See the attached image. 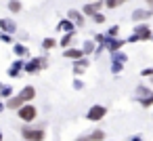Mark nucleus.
<instances>
[{"label":"nucleus","mask_w":153,"mask_h":141,"mask_svg":"<svg viewBox=\"0 0 153 141\" xmlns=\"http://www.w3.org/2000/svg\"><path fill=\"white\" fill-rule=\"evenodd\" d=\"M23 141H44L46 139V130L44 128H34L32 124H23L19 130Z\"/></svg>","instance_id":"nucleus-1"},{"label":"nucleus","mask_w":153,"mask_h":141,"mask_svg":"<svg viewBox=\"0 0 153 141\" xmlns=\"http://www.w3.org/2000/svg\"><path fill=\"white\" fill-rule=\"evenodd\" d=\"M17 118L23 122V124H34V120L38 118V110L34 103H25L17 110Z\"/></svg>","instance_id":"nucleus-2"},{"label":"nucleus","mask_w":153,"mask_h":141,"mask_svg":"<svg viewBox=\"0 0 153 141\" xmlns=\"http://www.w3.org/2000/svg\"><path fill=\"white\" fill-rule=\"evenodd\" d=\"M46 68H48V59L46 57H32L30 61H25L23 72L25 74H38V72H42Z\"/></svg>","instance_id":"nucleus-3"},{"label":"nucleus","mask_w":153,"mask_h":141,"mask_svg":"<svg viewBox=\"0 0 153 141\" xmlns=\"http://www.w3.org/2000/svg\"><path fill=\"white\" fill-rule=\"evenodd\" d=\"M140 40H153V32H151V28L145 26V23H138V26L134 28L132 36L128 38V42H140Z\"/></svg>","instance_id":"nucleus-4"},{"label":"nucleus","mask_w":153,"mask_h":141,"mask_svg":"<svg viewBox=\"0 0 153 141\" xmlns=\"http://www.w3.org/2000/svg\"><path fill=\"white\" fill-rule=\"evenodd\" d=\"M105 116H107V107H105V105H101V103L90 105V107H88V112H86V120H90V122H101Z\"/></svg>","instance_id":"nucleus-5"},{"label":"nucleus","mask_w":153,"mask_h":141,"mask_svg":"<svg viewBox=\"0 0 153 141\" xmlns=\"http://www.w3.org/2000/svg\"><path fill=\"white\" fill-rule=\"evenodd\" d=\"M17 97H19L23 103H32V101L36 99V88H34L32 84H25V86L17 93Z\"/></svg>","instance_id":"nucleus-6"},{"label":"nucleus","mask_w":153,"mask_h":141,"mask_svg":"<svg viewBox=\"0 0 153 141\" xmlns=\"http://www.w3.org/2000/svg\"><path fill=\"white\" fill-rule=\"evenodd\" d=\"M151 17H153V11L151 9H134L132 11V21L134 23H143V21L151 19Z\"/></svg>","instance_id":"nucleus-7"},{"label":"nucleus","mask_w":153,"mask_h":141,"mask_svg":"<svg viewBox=\"0 0 153 141\" xmlns=\"http://www.w3.org/2000/svg\"><path fill=\"white\" fill-rule=\"evenodd\" d=\"M76 141H105V130L94 128V130H90V133H86V135H80Z\"/></svg>","instance_id":"nucleus-8"},{"label":"nucleus","mask_w":153,"mask_h":141,"mask_svg":"<svg viewBox=\"0 0 153 141\" xmlns=\"http://www.w3.org/2000/svg\"><path fill=\"white\" fill-rule=\"evenodd\" d=\"M124 44H126V40H122V38H107L105 49H107L109 53H117V51H122Z\"/></svg>","instance_id":"nucleus-9"},{"label":"nucleus","mask_w":153,"mask_h":141,"mask_svg":"<svg viewBox=\"0 0 153 141\" xmlns=\"http://www.w3.org/2000/svg\"><path fill=\"white\" fill-rule=\"evenodd\" d=\"M0 32H4V34H17V23L13 19H0Z\"/></svg>","instance_id":"nucleus-10"},{"label":"nucleus","mask_w":153,"mask_h":141,"mask_svg":"<svg viewBox=\"0 0 153 141\" xmlns=\"http://www.w3.org/2000/svg\"><path fill=\"white\" fill-rule=\"evenodd\" d=\"M23 68H25V59H15L13 65L9 68V76H11V78H17V76L23 72Z\"/></svg>","instance_id":"nucleus-11"},{"label":"nucleus","mask_w":153,"mask_h":141,"mask_svg":"<svg viewBox=\"0 0 153 141\" xmlns=\"http://www.w3.org/2000/svg\"><path fill=\"white\" fill-rule=\"evenodd\" d=\"M105 2L103 0H97V2H88L86 7H84V15H97V13H101V7H103Z\"/></svg>","instance_id":"nucleus-12"},{"label":"nucleus","mask_w":153,"mask_h":141,"mask_svg":"<svg viewBox=\"0 0 153 141\" xmlns=\"http://www.w3.org/2000/svg\"><path fill=\"white\" fill-rule=\"evenodd\" d=\"M67 19H69L76 28H82V26H84V13H80V11H69V13H67Z\"/></svg>","instance_id":"nucleus-13"},{"label":"nucleus","mask_w":153,"mask_h":141,"mask_svg":"<svg viewBox=\"0 0 153 141\" xmlns=\"http://www.w3.org/2000/svg\"><path fill=\"white\" fill-rule=\"evenodd\" d=\"M149 95H153V91H151L147 84H138V86L134 88V99H136V101H140V99H145V97H149Z\"/></svg>","instance_id":"nucleus-14"},{"label":"nucleus","mask_w":153,"mask_h":141,"mask_svg":"<svg viewBox=\"0 0 153 141\" xmlns=\"http://www.w3.org/2000/svg\"><path fill=\"white\" fill-rule=\"evenodd\" d=\"M57 30L63 32V34H76V26H74L69 19H61L59 26H57Z\"/></svg>","instance_id":"nucleus-15"},{"label":"nucleus","mask_w":153,"mask_h":141,"mask_svg":"<svg viewBox=\"0 0 153 141\" xmlns=\"http://www.w3.org/2000/svg\"><path fill=\"white\" fill-rule=\"evenodd\" d=\"M63 57L65 59H71V61H78V59L84 57V53H82V49H65L63 51Z\"/></svg>","instance_id":"nucleus-16"},{"label":"nucleus","mask_w":153,"mask_h":141,"mask_svg":"<svg viewBox=\"0 0 153 141\" xmlns=\"http://www.w3.org/2000/svg\"><path fill=\"white\" fill-rule=\"evenodd\" d=\"M86 68H88V59H86V57L74 61V74H76V76H82V74L86 72Z\"/></svg>","instance_id":"nucleus-17"},{"label":"nucleus","mask_w":153,"mask_h":141,"mask_svg":"<svg viewBox=\"0 0 153 141\" xmlns=\"http://www.w3.org/2000/svg\"><path fill=\"white\" fill-rule=\"evenodd\" d=\"M13 53H15V57H17V59H23V57H27V55H30V49H27L25 44L17 42V44H13Z\"/></svg>","instance_id":"nucleus-18"},{"label":"nucleus","mask_w":153,"mask_h":141,"mask_svg":"<svg viewBox=\"0 0 153 141\" xmlns=\"http://www.w3.org/2000/svg\"><path fill=\"white\" fill-rule=\"evenodd\" d=\"M94 51H97V42H94V40H86V42L82 44V53H84V57L94 55Z\"/></svg>","instance_id":"nucleus-19"},{"label":"nucleus","mask_w":153,"mask_h":141,"mask_svg":"<svg viewBox=\"0 0 153 141\" xmlns=\"http://www.w3.org/2000/svg\"><path fill=\"white\" fill-rule=\"evenodd\" d=\"M4 105H7L9 110H13V112H17V110H19L21 105H25V103H23V101H21V99H19L17 95H13L11 99H7V103H4Z\"/></svg>","instance_id":"nucleus-20"},{"label":"nucleus","mask_w":153,"mask_h":141,"mask_svg":"<svg viewBox=\"0 0 153 141\" xmlns=\"http://www.w3.org/2000/svg\"><path fill=\"white\" fill-rule=\"evenodd\" d=\"M74 36H76V34H63V38L59 40V46H61V49H69V44H71Z\"/></svg>","instance_id":"nucleus-21"},{"label":"nucleus","mask_w":153,"mask_h":141,"mask_svg":"<svg viewBox=\"0 0 153 141\" xmlns=\"http://www.w3.org/2000/svg\"><path fill=\"white\" fill-rule=\"evenodd\" d=\"M11 97H13V86L4 84L2 88H0V99H11Z\"/></svg>","instance_id":"nucleus-22"},{"label":"nucleus","mask_w":153,"mask_h":141,"mask_svg":"<svg viewBox=\"0 0 153 141\" xmlns=\"http://www.w3.org/2000/svg\"><path fill=\"white\" fill-rule=\"evenodd\" d=\"M57 44H59V42H57L55 38H44V40H42V49H44V51H51V49H55Z\"/></svg>","instance_id":"nucleus-23"},{"label":"nucleus","mask_w":153,"mask_h":141,"mask_svg":"<svg viewBox=\"0 0 153 141\" xmlns=\"http://www.w3.org/2000/svg\"><path fill=\"white\" fill-rule=\"evenodd\" d=\"M111 57H113L111 61H120V63H126V61H128V55H126L124 51H117V53H111Z\"/></svg>","instance_id":"nucleus-24"},{"label":"nucleus","mask_w":153,"mask_h":141,"mask_svg":"<svg viewBox=\"0 0 153 141\" xmlns=\"http://www.w3.org/2000/svg\"><path fill=\"white\" fill-rule=\"evenodd\" d=\"M103 2H105L107 9H117V7H122L124 2H128V0H103Z\"/></svg>","instance_id":"nucleus-25"},{"label":"nucleus","mask_w":153,"mask_h":141,"mask_svg":"<svg viewBox=\"0 0 153 141\" xmlns=\"http://www.w3.org/2000/svg\"><path fill=\"white\" fill-rule=\"evenodd\" d=\"M9 11L11 13H19L21 11V2L19 0H9Z\"/></svg>","instance_id":"nucleus-26"},{"label":"nucleus","mask_w":153,"mask_h":141,"mask_svg":"<svg viewBox=\"0 0 153 141\" xmlns=\"http://www.w3.org/2000/svg\"><path fill=\"white\" fill-rule=\"evenodd\" d=\"M120 36V26H111L107 32V38H117Z\"/></svg>","instance_id":"nucleus-27"},{"label":"nucleus","mask_w":153,"mask_h":141,"mask_svg":"<svg viewBox=\"0 0 153 141\" xmlns=\"http://www.w3.org/2000/svg\"><path fill=\"white\" fill-rule=\"evenodd\" d=\"M124 70V63H120V61H111V74H120Z\"/></svg>","instance_id":"nucleus-28"},{"label":"nucleus","mask_w":153,"mask_h":141,"mask_svg":"<svg viewBox=\"0 0 153 141\" xmlns=\"http://www.w3.org/2000/svg\"><path fill=\"white\" fill-rule=\"evenodd\" d=\"M138 103H140V107H151V105H153V95H149V97L140 99Z\"/></svg>","instance_id":"nucleus-29"},{"label":"nucleus","mask_w":153,"mask_h":141,"mask_svg":"<svg viewBox=\"0 0 153 141\" xmlns=\"http://www.w3.org/2000/svg\"><path fill=\"white\" fill-rule=\"evenodd\" d=\"M140 76H143V78H151V76H153V68H143V70H140Z\"/></svg>","instance_id":"nucleus-30"},{"label":"nucleus","mask_w":153,"mask_h":141,"mask_svg":"<svg viewBox=\"0 0 153 141\" xmlns=\"http://www.w3.org/2000/svg\"><path fill=\"white\" fill-rule=\"evenodd\" d=\"M74 88H76V91H82V88H84V82H82L80 78H76V80H74Z\"/></svg>","instance_id":"nucleus-31"},{"label":"nucleus","mask_w":153,"mask_h":141,"mask_svg":"<svg viewBox=\"0 0 153 141\" xmlns=\"http://www.w3.org/2000/svg\"><path fill=\"white\" fill-rule=\"evenodd\" d=\"M92 19H94V23H105V15H101V13H97Z\"/></svg>","instance_id":"nucleus-32"},{"label":"nucleus","mask_w":153,"mask_h":141,"mask_svg":"<svg viewBox=\"0 0 153 141\" xmlns=\"http://www.w3.org/2000/svg\"><path fill=\"white\" fill-rule=\"evenodd\" d=\"M0 40H2V42H13V38L9 34H0Z\"/></svg>","instance_id":"nucleus-33"},{"label":"nucleus","mask_w":153,"mask_h":141,"mask_svg":"<svg viewBox=\"0 0 153 141\" xmlns=\"http://www.w3.org/2000/svg\"><path fill=\"white\" fill-rule=\"evenodd\" d=\"M128 141H143V137H140V135H132Z\"/></svg>","instance_id":"nucleus-34"},{"label":"nucleus","mask_w":153,"mask_h":141,"mask_svg":"<svg viewBox=\"0 0 153 141\" xmlns=\"http://www.w3.org/2000/svg\"><path fill=\"white\" fill-rule=\"evenodd\" d=\"M4 107H7V105H4V103H2V101H0V112H2V110H4Z\"/></svg>","instance_id":"nucleus-35"},{"label":"nucleus","mask_w":153,"mask_h":141,"mask_svg":"<svg viewBox=\"0 0 153 141\" xmlns=\"http://www.w3.org/2000/svg\"><path fill=\"white\" fill-rule=\"evenodd\" d=\"M0 141H2V133H0Z\"/></svg>","instance_id":"nucleus-36"},{"label":"nucleus","mask_w":153,"mask_h":141,"mask_svg":"<svg viewBox=\"0 0 153 141\" xmlns=\"http://www.w3.org/2000/svg\"><path fill=\"white\" fill-rule=\"evenodd\" d=\"M2 86H4V84H2V82H0V88H2Z\"/></svg>","instance_id":"nucleus-37"},{"label":"nucleus","mask_w":153,"mask_h":141,"mask_svg":"<svg viewBox=\"0 0 153 141\" xmlns=\"http://www.w3.org/2000/svg\"><path fill=\"white\" fill-rule=\"evenodd\" d=\"M151 84H153V76H151Z\"/></svg>","instance_id":"nucleus-38"},{"label":"nucleus","mask_w":153,"mask_h":141,"mask_svg":"<svg viewBox=\"0 0 153 141\" xmlns=\"http://www.w3.org/2000/svg\"><path fill=\"white\" fill-rule=\"evenodd\" d=\"M90 2H97V0H90Z\"/></svg>","instance_id":"nucleus-39"}]
</instances>
